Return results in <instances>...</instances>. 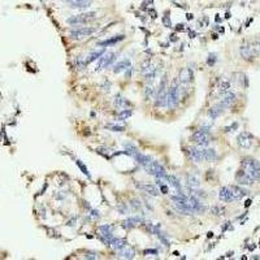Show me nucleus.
<instances>
[{"mask_svg":"<svg viewBox=\"0 0 260 260\" xmlns=\"http://www.w3.org/2000/svg\"><path fill=\"white\" fill-rule=\"evenodd\" d=\"M242 171H243L252 181L260 179V164L255 159H251V157L243 159V161H242Z\"/></svg>","mask_w":260,"mask_h":260,"instance_id":"1","label":"nucleus"},{"mask_svg":"<svg viewBox=\"0 0 260 260\" xmlns=\"http://www.w3.org/2000/svg\"><path fill=\"white\" fill-rule=\"evenodd\" d=\"M179 99H181V89H179V82L173 81L168 90H167V107L171 109L176 108L178 104Z\"/></svg>","mask_w":260,"mask_h":260,"instance_id":"2","label":"nucleus"},{"mask_svg":"<svg viewBox=\"0 0 260 260\" xmlns=\"http://www.w3.org/2000/svg\"><path fill=\"white\" fill-rule=\"evenodd\" d=\"M96 20V13L95 12H86V13H79L73 17H69L66 20V24L69 25H87L90 22Z\"/></svg>","mask_w":260,"mask_h":260,"instance_id":"3","label":"nucleus"},{"mask_svg":"<svg viewBox=\"0 0 260 260\" xmlns=\"http://www.w3.org/2000/svg\"><path fill=\"white\" fill-rule=\"evenodd\" d=\"M144 169L147 171V173H148V174H152V176L156 177V178L165 179V177H167L165 168H164L159 161H155V160H152V161L150 162Z\"/></svg>","mask_w":260,"mask_h":260,"instance_id":"4","label":"nucleus"},{"mask_svg":"<svg viewBox=\"0 0 260 260\" xmlns=\"http://www.w3.org/2000/svg\"><path fill=\"white\" fill-rule=\"evenodd\" d=\"M96 27L92 26H86V27H79V29H73L69 31V37L72 39H83L86 37H90L96 31Z\"/></svg>","mask_w":260,"mask_h":260,"instance_id":"5","label":"nucleus"},{"mask_svg":"<svg viewBox=\"0 0 260 260\" xmlns=\"http://www.w3.org/2000/svg\"><path fill=\"white\" fill-rule=\"evenodd\" d=\"M191 139H192V142H195V143L198 144V146H200V147H207L209 144L208 133H204V131H202L200 129L192 133Z\"/></svg>","mask_w":260,"mask_h":260,"instance_id":"6","label":"nucleus"},{"mask_svg":"<svg viewBox=\"0 0 260 260\" xmlns=\"http://www.w3.org/2000/svg\"><path fill=\"white\" fill-rule=\"evenodd\" d=\"M65 1L73 9H87L92 4V0H65Z\"/></svg>","mask_w":260,"mask_h":260,"instance_id":"7","label":"nucleus"},{"mask_svg":"<svg viewBox=\"0 0 260 260\" xmlns=\"http://www.w3.org/2000/svg\"><path fill=\"white\" fill-rule=\"evenodd\" d=\"M116 55L113 53V52H108V53H103L100 56V60H99V64H98V69H104L107 68V66H109V65L112 64V62L114 61V59H116Z\"/></svg>","mask_w":260,"mask_h":260,"instance_id":"8","label":"nucleus"},{"mask_svg":"<svg viewBox=\"0 0 260 260\" xmlns=\"http://www.w3.org/2000/svg\"><path fill=\"white\" fill-rule=\"evenodd\" d=\"M194 78V74H192L191 69L189 68H185L179 72V76H178V82L181 85H186V83H190Z\"/></svg>","mask_w":260,"mask_h":260,"instance_id":"9","label":"nucleus"},{"mask_svg":"<svg viewBox=\"0 0 260 260\" xmlns=\"http://www.w3.org/2000/svg\"><path fill=\"white\" fill-rule=\"evenodd\" d=\"M189 157L195 162H200L203 161V154H202V148L200 147H191L187 151Z\"/></svg>","mask_w":260,"mask_h":260,"instance_id":"10","label":"nucleus"},{"mask_svg":"<svg viewBox=\"0 0 260 260\" xmlns=\"http://www.w3.org/2000/svg\"><path fill=\"white\" fill-rule=\"evenodd\" d=\"M219 198L221 199L222 202H234L232 187L230 186L221 187V190H220V192H219Z\"/></svg>","mask_w":260,"mask_h":260,"instance_id":"11","label":"nucleus"},{"mask_svg":"<svg viewBox=\"0 0 260 260\" xmlns=\"http://www.w3.org/2000/svg\"><path fill=\"white\" fill-rule=\"evenodd\" d=\"M108 246H111L113 250H116V251H120V250H122V248H125V247L127 246V243H126V241L125 239H122V238H114V237H112L111 239L108 241Z\"/></svg>","mask_w":260,"mask_h":260,"instance_id":"12","label":"nucleus"},{"mask_svg":"<svg viewBox=\"0 0 260 260\" xmlns=\"http://www.w3.org/2000/svg\"><path fill=\"white\" fill-rule=\"evenodd\" d=\"M137 186L141 190H143L144 192H147L148 195H152V196H157L159 195V189L152 183H138L137 182Z\"/></svg>","mask_w":260,"mask_h":260,"instance_id":"13","label":"nucleus"},{"mask_svg":"<svg viewBox=\"0 0 260 260\" xmlns=\"http://www.w3.org/2000/svg\"><path fill=\"white\" fill-rule=\"evenodd\" d=\"M251 143H252V135H251V134L243 131V133H241L238 135V144L241 147H243V148H248V147L251 146Z\"/></svg>","mask_w":260,"mask_h":260,"instance_id":"14","label":"nucleus"},{"mask_svg":"<svg viewBox=\"0 0 260 260\" xmlns=\"http://www.w3.org/2000/svg\"><path fill=\"white\" fill-rule=\"evenodd\" d=\"M224 109H225V107L222 106L221 103H217V104H215V106H212L211 108H209V111H208L209 118H212V120L217 118V117H219L220 114L224 112Z\"/></svg>","mask_w":260,"mask_h":260,"instance_id":"15","label":"nucleus"},{"mask_svg":"<svg viewBox=\"0 0 260 260\" xmlns=\"http://www.w3.org/2000/svg\"><path fill=\"white\" fill-rule=\"evenodd\" d=\"M99 232H100V236L106 243H108V241L113 237V234H112V228L109 226V225H102V226L99 228Z\"/></svg>","mask_w":260,"mask_h":260,"instance_id":"16","label":"nucleus"},{"mask_svg":"<svg viewBox=\"0 0 260 260\" xmlns=\"http://www.w3.org/2000/svg\"><path fill=\"white\" fill-rule=\"evenodd\" d=\"M234 100H236V94H234V92H230V91H226L224 94V96H222L220 103H221L225 108H228V107H230L232 104L234 103Z\"/></svg>","mask_w":260,"mask_h":260,"instance_id":"17","label":"nucleus"},{"mask_svg":"<svg viewBox=\"0 0 260 260\" xmlns=\"http://www.w3.org/2000/svg\"><path fill=\"white\" fill-rule=\"evenodd\" d=\"M131 66V62H130L129 59H122L120 62H117L116 65H114V68H113V72L114 73H120V72H125L127 70V69Z\"/></svg>","mask_w":260,"mask_h":260,"instance_id":"18","label":"nucleus"},{"mask_svg":"<svg viewBox=\"0 0 260 260\" xmlns=\"http://www.w3.org/2000/svg\"><path fill=\"white\" fill-rule=\"evenodd\" d=\"M202 154H203V160H206V161H213L217 157L216 151H215L213 148H207V147H204V148H202Z\"/></svg>","mask_w":260,"mask_h":260,"instance_id":"19","label":"nucleus"},{"mask_svg":"<svg viewBox=\"0 0 260 260\" xmlns=\"http://www.w3.org/2000/svg\"><path fill=\"white\" fill-rule=\"evenodd\" d=\"M236 179L238 181V183H241V185H250V183H252V182H254L248 176H247L246 173H244L243 171H242V169L238 172V173H237Z\"/></svg>","mask_w":260,"mask_h":260,"instance_id":"20","label":"nucleus"},{"mask_svg":"<svg viewBox=\"0 0 260 260\" xmlns=\"http://www.w3.org/2000/svg\"><path fill=\"white\" fill-rule=\"evenodd\" d=\"M165 179L169 182V185H171V186L173 187V189L176 190L177 192H178V191H181V190H182V185H181V182H179L178 179H177V177H176V176H168V174H167Z\"/></svg>","mask_w":260,"mask_h":260,"instance_id":"21","label":"nucleus"},{"mask_svg":"<svg viewBox=\"0 0 260 260\" xmlns=\"http://www.w3.org/2000/svg\"><path fill=\"white\" fill-rule=\"evenodd\" d=\"M142 222H143V219H142V217L133 216V217H130V219H127L126 221L122 222V226L126 228V229H129V228L134 226V225H137V224H142Z\"/></svg>","mask_w":260,"mask_h":260,"instance_id":"22","label":"nucleus"},{"mask_svg":"<svg viewBox=\"0 0 260 260\" xmlns=\"http://www.w3.org/2000/svg\"><path fill=\"white\" fill-rule=\"evenodd\" d=\"M230 187H232V191H233L234 200H239V199H242L244 195L247 194L246 190L242 189V187H239V186H230Z\"/></svg>","mask_w":260,"mask_h":260,"instance_id":"23","label":"nucleus"},{"mask_svg":"<svg viewBox=\"0 0 260 260\" xmlns=\"http://www.w3.org/2000/svg\"><path fill=\"white\" fill-rule=\"evenodd\" d=\"M125 38V35H116L114 38H111V39H107V41H102V42H99V46H102V47H106V46H109V44H116L117 42H120V41H122V39Z\"/></svg>","mask_w":260,"mask_h":260,"instance_id":"24","label":"nucleus"},{"mask_svg":"<svg viewBox=\"0 0 260 260\" xmlns=\"http://www.w3.org/2000/svg\"><path fill=\"white\" fill-rule=\"evenodd\" d=\"M104 53V49H100V51H94V52H91V53L87 56V59H86V64H90V62H94L95 60H98V59H100V56Z\"/></svg>","mask_w":260,"mask_h":260,"instance_id":"25","label":"nucleus"},{"mask_svg":"<svg viewBox=\"0 0 260 260\" xmlns=\"http://www.w3.org/2000/svg\"><path fill=\"white\" fill-rule=\"evenodd\" d=\"M120 254V257H122V259H131V257H134V250L131 248H122L118 251Z\"/></svg>","mask_w":260,"mask_h":260,"instance_id":"26","label":"nucleus"},{"mask_svg":"<svg viewBox=\"0 0 260 260\" xmlns=\"http://www.w3.org/2000/svg\"><path fill=\"white\" fill-rule=\"evenodd\" d=\"M187 185H189L190 189H198L199 187V179L196 177H194L192 174H189L187 176Z\"/></svg>","mask_w":260,"mask_h":260,"instance_id":"27","label":"nucleus"},{"mask_svg":"<svg viewBox=\"0 0 260 260\" xmlns=\"http://www.w3.org/2000/svg\"><path fill=\"white\" fill-rule=\"evenodd\" d=\"M157 76V68H152L150 72H147V73H144V79H146L147 82H152L155 78H156Z\"/></svg>","mask_w":260,"mask_h":260,"instance_id":"28","label":"nucleus"},{"mask_svg":"<svg viewBox=\"0 0 260 260\" xmlns=\"http://www.w3.org/2000/svg\"><path fill=\"white\" fill-rule=\"evenodd\" d=\"M114 106L118 107V108H121V109H124V107H125V106H129V103H127V102L125 100V99H124L122 96L117 95L116 99H114Z\"/></svg>","mask_w":260,"mask_h":260,"instance_id":"29","label":"nucleus"},{"mask_svg":"<svg viewBox=\"0 0 260 260\" xmlns=\"http://www.w3.org/2000/svg\"><path fill=\"white\" fill-rule=\"evenodd\" d=\"M131 114H133L131 109H121V112H120L118 116H117V120H126V118H129Z\"/></svg>","mask_w":260,"mask_h":260,"instance_id":"30","label":"nucleus"},{"mask_svg":"<svg viewBox=\"0 0 260 260\" xmlns=\"http://www.w3.org/2000/svg\"><path fill=\"white\" fill-rule=\"evenodd\" d=\"M154 68V65H152V62L150 61V60H147V61H144V62H142V65H141V72L142 73H147V72H150L151 69Z\"/></svg>","mask_w":260,"mask_h":260,"instance_id":"31","label":"nucleus"},{"mask_svg":"<svg viewBox=\"0 0 260 260\" xmlns=\"http://www.w3.org/2000/svg\"><path fill=\"white\" fill-rule=\"evenodd\" d=\"M144 95H146L147 100L152 99V98H154V95H155V89L152 86H147L146 89H144Z\"/></svg>","mask_w":260,"mask_h":260,"instance_id":"32","label":"nucleus"},{"mask_svg":"<svg viewBox=\"0 0 260 260\" xmlns=\"http://www.w3.org/2000/svg\"><path fill=\"white\" fill-rule=\"evenodd\" d=\"M77 165H78V168L82 171V173L86 174L87 177H91V176H90V173H89V169H87V167L85 165V164L81 161V160H77Z\"/></svg>","mask_w":260,"mask_h":260,"instance_id":"33","label":"nucleus"},{"mask_svg":"<svg viewBox=\"0 0 260 260\" xmlns=\"http://www.w3.org/2000/svg\"><path fill=\"white\" fill-rule=\"evenodd\" d=\"M229 89H230V83H229L228 81L221 82V83H220V86H219L220 92H226V91H229Z\"/></svg>","mask_w":260,"mask_h":260,"instance_id":"34","label":"nucleus"},{"mask_svg":"<svg viewBox=\"0 0 260 260\" xmlns=\"http://www.w3.org/2000/svg\"><path fill=\"white\" fill-rule=\"evenodd\" d=\"M107 127H108V129H111L112 131H122V130H124V127H122V126H118V125H113V124L107 125Z\"/></svg>","mask_w":260,"mask_h":260,"instance_id":"35","label":"nucleus"},{"mask_svg":"<svg viewBox=\"0 0 260 260\" xmlns=\"http://www.w3.org/2000/svg\"><path fill=\"white\" fill-rule=\"evenodd\" d=\"M130 206H131L133 209H141L142 208V203H139V200H137V199H134V200L130 203Z\"/></svg>","mask_w":260,"mask_h":260,"instance_id":"36","label":"nucleus"},{"mask_svg":"<svg viewBox=\"0 0 260 260\" xmlns=\"http://www.w3.org/2000/svg\"><path fill=\"white\" fill-rule=\"evenodd\" d=\"M162 24L165 25L167 27H171V26H172V25H171V20H169L168 16H165L164 18H162Z\"/></svg>","mask_w":260,"mask_h":260,"instance_id":"37","label":"nucleus"},{"mask_svg":"<svg viewBox=\"0 0 260 260\" xmlns=\"http://www.w3.org/2000/svg\"><path fill=\"white\" fill-rule=\"evenodd\" d=\"M215 62H216V55L211 53V55H209V60H208V64H209V65H213Z\"/></svg>","mask_w":260,"mask_h":260,"instance_id":"38","label":"nucleus"},{"mask_svg":"<svg viewBox=\"0 0 260 260\" xmlns=\"http://www.w3.org/2000/svg\"><path fill=\"white\" fill-rule=\"evenodd\" d=\"M160 191H161L162 194H168V186L164 185V183H161V185H160Z\"/></svg>","mask_w":260,"mask_h":260,"instance_id":"39","label":"nucleus"},{"mask_svg":"<svg viewBox=\"0 0 260 260\" xmlns=\"http://www.w3.org/2000/svg\"><path fill=\"white\" fill-rule=\"evenodd\" d=\"M85 257H87V259H89V257H90V259H98V256L94 254V252H90V254H87Z\"/></svg>","mask_w":260,"mask_h":260,"instance_id":"40","label":"nucleus"},{"mask_svg":"<svg viewBox=\"0 0 260 260\" xmlns=\"http://www.w3.org/2000/svg\"><path fill=\"white\" fill-rule=\"evenodd\" d=\"M147 254H154V255H156L157 251H156V250H144V255H147Z\"/></svg>","mask_w":260,"mask_h":260,"instance_id":"41","label":"nucleus"}]
</instances>
